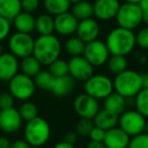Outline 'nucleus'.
I'll return each instance as SVG.
<instances>
[{
  "mask_svg": "<svg viewBox=\"0 0 148 148\" xmlns=\"http://www.w3.org/2000/svg\"><path fill=\"white\" fill-rule=\"evenodd\" d=\"M54 80H55V77L52 75L49 70H41L34 77V82L36 84V87L42 89V90H51Z\"/></svg>",
  "mask_w": 148,
  "mask_h": 148,
  "instance_id": "30",
  "label": "nucleus"
},
{
  "mask_svg": "<svg viewBox=\"0 0 148 148\" xmlns=\"http://www.w3.org/2000/svg\"><path fill=\"white\" fill-rule=\"evenodd\" d=\"M114 90L125 99L135 97L142 89L141 73L135 70L127 69L122 73L115 75Z\"/></svg>",
  "mask_w": 148,
  "mask_h": 148,
  "instance_id": "3",
  "label": "nucleus"
},
{
  "mask_svg": "<svg viewBox=\"0 0 148 148\" xmlns=\"http://www.w3.org/2000/svg\"><path fill=\"white\" fill-rule=\"evenodd\" d=\"M62 46L55 35L40 36L35 40L33 55L42 65L49 66L53 61L60 58Z\"/></svg>",
  "mask_w": 148,
  "mask_h": 148,
  "instance_id": "2",
  "label": "nucleus"
},
{
  "mask_svg": "<svg viewBox=\"0 0 148 148\" xmlns=\"http://www.w3.org/2000/svg\"><path fill=\"white\" fill-rule=\"evenodd\" d=\"M116 19L119 27L133 31L142 23V9L139 4L125 2L120 6Z\"/></svg>",
  "mask_w": 148,
  "mask_h": 148,
  "instance_id": "8",
  "label": "nucleus"
},
{
  "mask_svg": "<svg viewBox=\"0 0 148 148\" xmlns=\"http://www.w3.org/2000/svg\"><path fill=\"white\" fill-rule=\"evenodd\" d=\"M19 68L21 70V73L34 78L42 70V64L40 63L39 60L35 56L31 55L21 59V62L19 63Z\"/></svg>",
  "mask_w": 148,
  "mask_h": 148,
  "instance_id": "26",
  "label": "nucleus"
},
{
  "mask_svg": "<svg viewBox=\"0 0 148 148\" xmlns=\"http://www.w3.org/2000/svg\"><path fill=\"white\" fill-rule=\"evenodd\" d=\"M136 110L145 118H148V88H142L135 97Z\"/></svg>",
  "mask_w": 148,
  "mask_h": 148,
  "instance_id": "32",
  "label": "nucleus"
},
{
  "mask_svg": "<svg viewBox=\"0 0 148 148\" xmlns=\"http://www.w3.org/2000/svg\"><path fill=\"white\" fill-rule=\"evenodd\" d=\"M8 89L14 99L25 101L34 95L36 84L32 77L27 76L23 73H17L8 81Z\"/></svg>",
  "mask_w": 148,
  "mask_h": 148,
  "instance_id": "6",
  "label": "nucleus"
},
{
  "mask_svg": "<svg viewBox=\"0 0 148 148\" xmlns=\"http://www.w3.org/2000/svg\"><path fill=\"white\" fill-rule=\"evenodd\" d=\"M84 92L95 99H105L114 92V82L105 74H93L84 81Z\"/></svg>",
  "mask_w": 148,
  "mask_h": 148,
  "instance_id": "5",
  "label": "nucleus"
},
{
  "mask_svg": "<svg viewBox=\"0 0 148 148\" xmlns=\"http://www.w3.org/2000/svg\"><path fill=\"white\" fill-rule=\"evenodd\" d=\"M71 13L79 21L93 17V4L86 0L74 3L71 6Z\"/></svg>",
  "mask_w": 148,
  "mask_h": 148,
  "instance_id": "24",
  "label": "nucleus"
},
{
  "mask_svg": "<svg viewBox=\"0 0 148 148\" xmlns=\"http://www.w3.org/2000/svg\"><path fill=\"white\" fill-rule=\"evenodd\" d=\"M93 68L83 55L71 57L68 61V74L75 81H86L93 75Z\"/></svg>",
  "mask_w": 148,
  "mask_h": 148,
  "instance_id": "12",
  "label": "nucleus"
},
{
  "mask_svg": "<svg viewBox=\"0 0 148 148\" xmlns=\"http://www.w3.org/2000/svg\"><path fill=\"white\" fill-rule=\"evenodd\" d=\"M49 71L54 77H61L68 75V62L64 59H56L49 66Z\"/></svg>",
  "mask_w": 148,
  "mask_h": 148,
  "instance_id": "33",
  "label": "nucleus"
},
{
  "mask_svg": "<svg viewBox=\"0 0 148 148\" xmlns=\"http://www.w3.org/2000/svg\"><path fill=\"white\" fill-rule=\"evenodd\" d=\"M92 121L95 126L105 130V131H108V130L118 126L119 116L108 111V110L103 109V110H99V113L95 115V117L93 118Z\"/></svg>",
  "mask_w": 148,
  "mask_h": 148,
  "instance_id": "21",
  "label": "nucleus"
},
{
  "mask_svg": "<svg viewBox=\"0 0 148 148\" xmlns=\"http://www.w3.org/2000/svg\"><path fill=\"white\" fill-rule=\"evenodd\" d=\"M86 148H107L103 142H97V141H89L88 144L86 145Z\"/></svg>",
  "mask_w": 148,
  "mask_h": 148,
  "instance_id": "44",
  "label": "nucleus"
},
{
  "mask_svg": "<svg viewBox=\"0 0 148 148\" xmlns=\"http://www.w3.org/2000/svg\"><path fill=\"white\" fill-rule=\"evenodd\" d=\"M85 43L77 36H71L64 43V50L71 57L82 56L84 52Z\"/></svg>",
  "mask_w": 148,
  "mask_h": 148,
  "instance_id": "28",
  "label": "nucleus"
},
{
  "mask_svg": "<svg viewBox=\"0 0 148 148\" xmlns=\"http://www.w3.org/2000/svg\"><path fill=\"white\" fill-rule=\"evenodd\" d=\"M11 145V142L5 136H0V148H9Z\"/></svg>",
  "mask_w": 148,
  "mask_h": 148,
  "instance_id": "43",
  "label": "nucleus"
},
{
  "mask_svg": "<svg viewBox=\"0 0 148 148\" xmlns=\"http://www.w3.org/2000/svg\"><path fill=\"white\" fill-rule=\"evenodd\" d=\"M130 139V136L117 126L106 131L103 143L107 148H127Z\"/></svg>",
  "mask_w": 148,
  "mask_h": 148,
  "instance_id": "18",
  "label": "nucleus"
},
{
  "mask_svg": "<svg viewBox=\"0 0 148 148\" xmlns=\"http://www.w3.org/2000/svg\"><path fill=\"white\" fill-rule=\"evenodd\" d=\"M136 45L141 49L148 50V25L142 27L135 35Z\"/></svg>",
  "mask_w": 148,
  "mask_h": 148,
  "instance_id": "36",
  "label": "nucleus"
},
{
  "mask_svg": "<svg viewBox=\"0 0 148 148\" xmlns=\"http://www.w3.org/2000/svg\"><path fill=\"white\" fill-rule=\"evenodd\" d=\"M126 99L118 92H112L109 97L103 99V109L120 116L126 111Z\"/></svg>",
  "mask_w": 148,
  "mask_h": 148,
  "instance_id": "22",
  "label": "nucleus"
},
{
  "mask_svg": "<svg viewBox=\"0 0 148 148\" xmlns=\"http://www.w3.org/2000/svg\"><path fill=\"white\" fill-rule=\"evenodd\" d=\"M101 33V27L97 21V19L88 18L84 21H80L78 23V27L76 29L77 37L82 40L85 44L97 40Z\"/></svg>",
  "mask_w": 148,
  "mask_h": 148,
  "instance_id": "16",
  "label": "nucleus"
},
{
  "mask_svg": "<svg viewBox=\"0 0 148 148\" xmlns=\"http://www.w3.org/2000/svg\"><path fill=\"white\" fill-rule=\"evenodd\" d=\"M18 112L23 121L25 122H29L35 118L39 117V110H38L37 105L29 101H25L21 103Z\"/></svg>",
  "mask_w": 148,
  "mask_h": 148,
  "instance_id": "31",
  "label": "nucleus"
},
{
  "mask_svg": "<svg viewBox=\"0 0 148 148\" xmlns=\"http://www.w3.org/2000/svg\"><path fill=\"white\" fill-rule=\"evenodd\" d=\"M51 133V126L47 120L42 117H37L27 122L23 130L25 140L32 147H41L47 144Z\"/></svg>",
  "mask_w": 148,
  "mask_h": 148,
  "instance_id": "4",
  "label": "nucleus"
},
{
  "mask_svg": "<svg viewBox=\"0 0 148 148\" xmlns=\"http://www.w3.org/2000/svg\"><path fill=\"white\" fill-rule=\"evenodd\" d=\"M23 126V119L15 108L0 111V129L6 134H14Z\"/></svg>",
  "mask_w": 148,
  "mask_h": 148,
  "instance_id": "14",
  "label": "nucleus"
},
{
  "mask_svg": "<svg viewBox=\"0 0 148 148\" xmlns=\"http://www.w3.org/2000/svg\"><path fill=\"white\" fill-rule=\"evenodd\" d=\"M118 125L130 137H133L145 132L146 118L141 115L137 110H129L119 116Z\"/></svg>",
  "mask_w": 148,
  "mask_h": 148,
  "instance_id": "7",
  "label": "nucleus"
},
{
  "mask_svg": "<svg viewBox=\"0 0 148 148\" xmlns=\"http://www.w3.org/2000/svg\"><path fill=\"white\" fill-rule=\"evenodd\" d=\"M110 55L111 54L106 45V42L95 40V41L85 44L83 57L93 67H101V66L107 64Z\"/></svg>",
  "mask_w": 148,
  "mask_h": 148,
  "instance_id": "10",
  "label": "nucleus"
},
{
  "mask_svg": "<svg viewBox=\"0 0 148 148\" xmlns=\"http://www.w3.org/2000/svg\"><path fill=\"white\" fill-rule=\"evenodd\" d=\"M21 11L34 13L40 6V0H21Z\"/></svg>",
  "mask_w": 148,
  "mask_h": 148,
  "instance_id": "38",
  "label": "nucleus"
},
{
  "mask_svg": "<svg viewBox=\"0 0 148 148\" xmlns=\"http://www.w3.org/2000/svg\"><path fill=\"white\" fill-rule=\"evenodd\" d=\"M14 97L10 92H3L0 95V111L14 108Z\"/></svg>",
  "mask_w": 148,
  "mask_h": 148,
  "instance_id": "37",
  "label": "nucleus"
},
{
  "mask_svg": "<svg viewBox=\"0 0 148 148\" xmlns=\"http://www.w3.org/2000/svg\"><path fill=\"white\" fill-rule=\"evenodd\" d=\"M107 65L109 71L117 75L128 69V60L125 56L111 55L107 62Z\"/></svg>",
  "mask_w": 148,
  "mask_h": 148,
  "instance_id": "29",
  "label": "nucleus"
},
{
  "mask_svg": "<svg viewBox=\"0 0 148 148\" xmlns=\"http://www.w3.org/2000/svg\"><path fill=\"white\" fill-rule=\"evenodd\" d=\"M93 127H95V124H93L92 120L80 118L76 123V126H75V132L78 136L88 137Z\"/></svg>",
  "mask_w": 148,
  "mask_h": 148,
  "instance_id": "34",
  "label": "nucleus"
},
{
  "mask_svg": "<svg viewBox=\"0 0 148 148\" xmlns=\"http://www.w3.org/2000/svg\"><path fill=\"white\" fill-rule=\"evenodd\" d=\"M74 87H75V80L68 74L65 76L55 77L50 91L57 97H65L73 92Z\"/></svg>",
  "mask_w": 148,
  "mask_h": 148,
  "instance_id": "19",
  "label": "nucleus"
},
{
  "mask_svg": "<svg viewBox=\"0 0 148 148\" xmlns=\"http://www.w3.org/2000/svg\"><path fill=\"white\" fill-rule=\"evenodd\" d=\"M78 23V19L69 11L54 16L55 32L63 37H71L76 33Z\"/></svg>",
  "mask_w": 148,
  "mask_h": 148,
  "instance_id": "15",
  "label": "nucleus"
},
{
  "mask_svg": "<svg viewBox=\"0 0 148 148\" xmlns=\"http://www.w3.org/2000/svg\"><path fill=\"white\" fill-rule=\"evenodd\" d=\"M111 55L127 56L134 50L136 46V38L133 31L117 27L109 33L106 40Z\"/></svg>",
  "mask_w": 148,
  "mask_h": 148,
  "instance_id": "1",
  "label": "nucleus"
},
{
  "mask_svg": "<svg viewBox=\"0 0 148 148\" xmlns=\"http://www.w3.org/2000/svg\"><path fill=\"white\" fill-rule=\"evenodd\" d=\"M53 148H75V146L73 144H70L63 140V141H60L57 144H55Z\"/></svg>",
  "mask_w": 148,
  "mask_h": 148,
  "instance_id": "45",
  "label": "nucleus"
},
{
  "mask_svg": "<svg viewBox=\"0 0 148 148\" xmlns=\"http://www.w3.org/2000/svg\"><path fill=\"white\" fill-rule=\"evenodd\" d=\"M127 148H148V133L143 132L139 135L133 136Z\"/></svg>",
  "mask_w": 148,
  "mask_h": 148,
  "instance_id": "35",
  "label": "nucleus"
},
{
  "mask_svg": "<svg viewBox=\"0 0 148 148\" xmlns=\"http://www.w3.org/2000/svg\"><path fill=\"white\" fill-rule=\"evenodd\" d=\"M139 6L142 9V11L148 10V0H141L139 2Z\"/></svg>",
  "mask_w": 148,
  "mask_h": 148,
  "instance_id": "47",
  "label": "nucleus"
},
{
  "mask_svg": "<svg viewBox=\"0 0 148 148\" xmlns=\"http://www.w3.org/2000/svg\"><path fill=\"white\" fill-rule=\"evenodd\" d=\"M105 135H106L105 130H103V129H101V128L95 126V127L92 128V130H91V132H90V134H89L88 137L91 141L103 142V139H105Z\"/></svg>",
  "mask_w": 148,
  "mask_h": 148,
  "instance_id": "40",
  "label": "nucleus"
},
{
  "mask_svg": "<svg viewBox=\"0 0 148 148\" xmlns=\"http://www.w3.org/2000/svg\"><path fill=\"white\" fill-rule=\"evenodd\" d=\"M18 58L11 53H2L0 55V80L9 81L18 73Z\"/></svg>",
  "mask_w": 148,
  "mask_h": 148,
  "instance_id": "17",
  "label": "nucleus"
},
{
  "mask_svg": "<svg viewBox=\"0 0 148 148\" xmlns=\"http://www.w3.org/2000/svg\"><path fill=\"white\" fill-rule=\"evenodd\" d=\"M79 1H82V0H69V2L71 3V5H72V4H74V3L79 2Z\"/></svg>",
  "mask_w": 148,
  "mask_h": 148,
  "instance_id": "50",
  "label": "nucleus"
},
{
  "mask_svg": "<svg viewBox=\"0 0 148 148\" xmlns=\"http://www.w3.org/2000/svg\"><path fill=\"white\" fill-rule=\"evenodd\" d=\"M44 7L47 13L52 16H56L69 11L71 8V3L69 2V0H44Z\"/></svg>",
  "mask_w": 148,
  "mask_h": 148,
  "instance_id": "27",
  "label": "nucleus"
},
{
  "mask_svg": "<svg viewBox=\"0 0 148 148\" xmlns=\"http://www.w3.org/2000/svg\"><path fill=\"white\" fill-rule=\"evenodd\" d=\"M9 148H32V146L25 140H16L11 143Z\"/></svg>",
  "mask_w": 148,
  "mask_h": 148,
  "instance_id": "42",
  "label": "nucleus"
},
{
  "mask_svg": "<svg viewBox=\"0 0 148 148\" xmlns=\"http://www.w3.org/2000/svg\"><path fill=\"white\" fill-rule=\"evenodd\" d=\"M11 29V21L0 16V42L5 40L9 36Z\"/></svg>",
  "mask_w": 148,
  "mask_h": 148,
  "instance_id": "39",
  "label": "nucleus"
},
{
  "mask_svg": "<svg viewBox=\"0 0 148 148\" xmlns=\"http://www.w3.org/2000/svg\"><path fill=\"white\" fill-rule=\"evenodd\" d=\"M141 0H125V2L128 3H134V4H139V2Z\"/></svg>",
  "mask_w": 148,
  "mask_h": 148,
  "instance_id": "49",
  "label": "nucleus"
},
{
  "mask_svg": "<svg viewBox=\"0 0 148 148\" xmlns=\"http://www.w3.org/2000/svg\"><path fill=\"white\" fill-rule=\"evenodd\" d=\"M120 6L119 0H95L93 3V16L97 21H112L116 18Z\"/></svg>",
  "mask_w": 148,
  "mask_h": 148,
  "instance_id": "13",
  "label": "nucleus"
},
{
  "mask_svg": "<svg viewBox=\"0 0 148 148\" xmlns=\"http://www.w3.org/2000/svg\"><path fill=\"white\" fill-rule=\"evenodd\" d=\"M142 23H144L146 25H148V10L142 11Z\"/></svg>",
  "mask_w": 148,
  "mask_h": 148,
  "instance_id": "48",
  "label": "nucleus"
},
{
  "mask_svg": "<svg viewBox=\"0 0 148 148\" xmlns=\"http://www.w3.org/2000/svg\"><path fill=\"white\" fill-rule=\"evenodd\" d=\"M12 23L18 33L31 34L36 29V17L33 13L21 11L12 19Z\"/></svg>",
  "mask_w": 148,
  "mask_h": 148,
  "instance_id": "20",
  "label": "nucleus"
},
{
  "mask_svg": "<svg viewBox=\"0 0 148 148\" xmlns=\"http://www.w3.org/2000/svg\"><path fill=\"white\" fill-rule=\"evenodd\" d=\"M77 138H78V135L75 131H68L64 134V141L68 142L70 144H75L77 142Z\"/></svg>",
  "mask_w": 148,
  "mask_h": 148,
  "instance_id": "41",
  "label": "nucleus"
},
{
  "mask_svg": "<svg viewBox=\"0 0 148 148\" xmlns=\"http://www.w3.org/2000/svg\"><path fill=\"white\" fill-rule=\"evenodd\" d=\"M35 39L31 34L14 33L10 36L8 40V47L10 53L13 54L16 58H25L33 55Z\"/></svg>",
  "mask_w": 148,
  "mask_h": 148,
  "instance_id": "9",
  "label": "nucleus"
},
{
  "mask_svg": "<svg viewBox=\"0 0 148 148\" xmlns=\"http://www.w3.org/2000/svg\"><path fill=\"white\" fill-rule=\"evenodd\" d=\"M36 31L40 34V36L53 35L55 32L54 25V16L49 13L40 14L36 18Z\"/></svg>",
  "mask_w": 148,
  "mask_h": 148,
  "instance_id": "25",
  "label": "nucleus"
},
{
  "mask_svg": "<svg viewBox=\"0 0 148 148\" xmlns=\"http://www.w3.org/2000/svg\"><path fill=\"white\" fill-rule=\"evenodd\" d=\"M73 109L79 118L93 120L99 109V103L95 97L83 92L73 101Z\"/></svg>",
  "mask_w": 148,
  "mask_h": 148,
  "instance_id": "11",
  "label": "nucleus"
},
{
  "mask_svg": "<svg viewBox=\"0 0 148 148\" xmlns=\"http://www.w3.org/2000/svg\"><path fill=\"white\" fill-rule=\"evenodd\" d=\"M141 79H142V88H148V73H142Z\"/></svg>",
  "mask_w": 148,
  "mask_h": 148,
  "instance_id": "46",
  "label": "nucleus"
},
{
  "mask_svg": "<svg viewBox=\"0 0 148 148\" xmlns=\"http://www.w3.org/2000/svg\"><path fill=\"white\" fill-rule=\"evenodd\" d=\"M21 11V0H0V16L12 21Z\"/></svg>",
  "mask_w": 148,
  "mask_h": 148,
  "instance_id": "23",
  "label": "nucleus"
},
{
  "mask_svg": "<svg viewBox=\"0 0 148 148\" xmlns=\"http://www.w3.org/2000/svg\"><path fill=\"white\" fill-rule=\"evenodd\" d=\"M2 54V46H1V44H0V55Z\"/></svg>",
  "mask_w": 148,
  "mask_h": 148,
  "instance_id": "51",
  "label": "nucleus"
}]
</instances>
